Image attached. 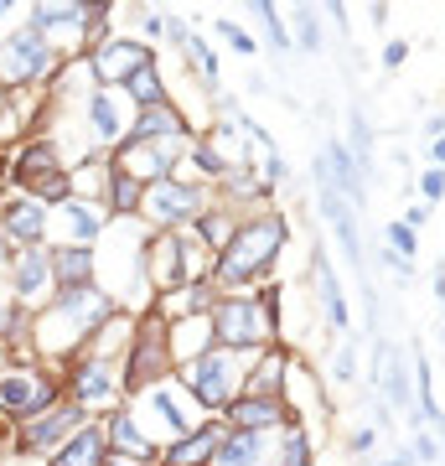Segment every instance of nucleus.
<instances>
[{
  "mask_svg": "<svg viewBox=\"0 0 445 466\" xmlns=\"http://www.w3.org/2000/svg\"><path fill=\"white\" fill-rule=\"evenodd\" d=\"M146 218H156V223H192V218H202V192L197 187H187V182H156L146 192Z\"/></svg>",
  "mask_w": 445,
  "mask_h": 466,
  "instance_id": "5",
  "label": "nucleus"
},
{
  "mask_svg": "<svg viewBox=\"0 0 445 466\" xmlns=\"http://www.w3.org/2000/svg\"><path fill=\"white\" fill-rule=\"evenodd\" d=\"M430 156H435V161H445V135H435V140H430Z\"/></svg>",
  "mask_w": 445,
  "mask_h": 466,
  "instance_id": "42",
  "label": "nucleus"
},
{
  "mask_svg": "<svg viewBox=\"0 0 445 466\" xmlns=\"http://www.w3.org/2000/svg\"><path fill=\"white\" fill-rule=\"evenodd\" d=\"M238 373H244V363H238L228 348H223V352H197L192 368H187V389H192L202 404H228L233 389L244 383Z\"/></svg>",
  "mask_w": 445,
  "mask_h": 466,
  "instance_id": "2",
  "label": "nucleus"
},
{
  "mask_svg": "<svg viewBox=\"0 0 445 466\" xmlns=\"http://www.w3.org/2000/svg\"><path fill=\"white\" fill-rule=\"evenodd\" d=\"M389 249H394L399 265H410V254H414V228H404V223H389Z\"/></svg>",
  "mask_w": 445,
  "mask_h": 466,
  "instance_id": "31",
  "label": "nucleus"
},
{
  "mask_svg": "<svg viewBox=\"0 0 445 466\" xmlns=\"http://www.w3.org/2000/svg\"><path fill=\"white\" fill-rule=\"evenodd\" d=\"M52 275L67 285V290H83L88 285V275H94V259H88V249H57L52 254Z\"/></svg>",
  "mask_w": 445,
  "mask_h": 466,
  "instance_id": "22",
  "label": "nucleus"
},
{
  "mask_svg": "<svg viewBox=\"0 0 445 466\" xmlns=\"http://www.w3.org/2000/svg\"><path fill=\"white\" fill-rule=\"evenodd\" d=\"M57 223H63V233L73 238V249H78L83 238H94V233L104 228L99 208H88V202H63V208H57Z\"/></svg>",
  "mask_w": 445,
  "mask_h": 466,
  "instance_id": "19",
  "label": "nucleus"
},
{
  "mask_svg": "<svg viewBox=\"0 0 445 466\" xmlns=\"http://www.w3.org/2000/svg\"><path fill=\"white\" fill-rule=\"evenodd\" d=\"M420 192H425L430 202H440V198H445V171H440V167L425 171V177H420Z\"/></svg>",
  "mask_w": 445,
  "mask_h": 466,
  "instance_id": "35",
  "label": "nucleus"
},
{
  "mask_svg": "<svg viewBox=\"0 0 445 466\" xmlns=\"http://www.w3.org/2000/svg\"><path fill=\"white\" fill-rule=\"evenodd\" d=\"M78 420H83L78 404H67V410H47V415L36 420V425H26V431H21V446H26V451L52 446V441H63V435L78 431Z\"/></svg>",
  "mask_w": 445,
  "mask_h": 466,
  "instance_id": "10",
  "label": "nucleus"
},
{
  "mask_svg": "<svg viewBox=\"0 0 445 466\" xmlns=\"http://www.w3.org/2000/svg\"><path fill=\"white\" fill-rule=\"evenodd\" d=\"M16 177H21V182L32 177V182H42L47 192H63V187H67L63 177H57V150H52V146H32V150H21Z\"/></svg>",
  "mask_w": 445,
  "mask_h": 466,
  "instance_id": "17",
  "label": "nucleus"
},
{
  "mask_svg": "<svg viewBox=\"0 0 445 466\" xmlns=\"http://www.w3.org/2000/svg\"><path fill=\"white\" fill-rule=\"evenodd\" d=\"M109 435H115V446L135 451V456H150V435H140L135 415H115V420H109Z\"/></svg>",
  "mask_w": 445,
  "mask_h": 466,
  "instance_id": "27",
  "label": "nucleus"
},
{
  "mask_svg": "<svg viewBox=\"0 0 445 466\" xmlns=\"http://www.w3.org/2000/svg\"><path fill=\"white\" fill-rule=\"evenodd\" d=\"M280 244H285L280 218H254V223H244V228H233L228 244L217 249V280L244 285V280H254V275H269Z\"/></svg>",
  "mask_w": 445,
  "mask_h": 466,
  "instance_id": "1",
  "label": "nucleus"
},
{
  "mask_svg": "<svg viewBox=\"0 0 445 466\" xmlns=\"http://www.w3.org/2000/svg\"><path fill=\"white\" fill-rule=\"evenodd\" d=\"M280 373H285V358L275 352V358H264L259 363V379H254V400H269L275 389H280Z\"/></svg>",
  "mask_w": 445,
  "mask_h": 466,
  "instance_id": "29",
  "label": "nucleus"
},
{
  "mask_svg": "<svg viewBox=\"0 0 445 466\" xmlns=\"http://www.w3.org/2000/svg\"><path fill=\"white\" fill-rule=\"evenodd\" d=\"M228 420L238 431H269V425H280V400H238Z\"/></svg>",
  "mask_w": 445,
  "mask_h": 466,
  "instance_id": "21",
  "label": "nucleus"
},
{
  "mask_svg": "<svg viewBox=\"0 0 445 466\" xmlns=\"http://www.w3.org/2000/svg\"><path fill=\"white\" fill-rule=\"evenodd\" d=\"M42 228H47V208L42 202H16V208H5V233L16 238V244H26V238H42Z\"/></svg>",
  "mask_w": 445,
  "mask_h": 466,
  "instance_id": "18",
  "label": "nucleus"
},
{
  "mask_svg": "<svg viewBox=\"0 0 445 466\" xmlns=\"http://www.w3.org/2000/svg\"><path fill=\"white\" fill-rule=\"evenodd\" d=\"M264 311H269V300H244L233 296L223 300L213 311V337L223 342V348H254V342H264Z\"/></svg>",
  "mask_w": 445,
  "mask_h": 466,
  "instance_id": "4",
  "label": "nucleus"
},
{
  "mask_svg": "<svg viewBox=\"0 0 445 466\" xmlns=\"http://www.w3.org/2000/svg\"><path fill=\"white\" fill-rule=\"evenodd\" d=\"M228 233V218H207V238H223Z\"/></svg>",
  "mask_w": 445,
  "mask_h": 466,
  "instance_id": "40",
  "label": "nucleus"
},
{
  "mask_svg": "<svg viewBox=\"0 0 445 466\" xmlns=\"http://www.w3.org/2000/svg\"><path fill=\"white\" fill-rule=\"evenodd\" d=\"M285 456H290L285 466H311V461H306V441H300V435H290V446H285Z\"/></svg>",
  "mask_w": 445,
  "mask_h": 466,
  "instance_id": "38",
  "label": "nucleus"
},
{
  "mask_svg": "<svg viewBox=\"0 0 445 466\" xmlns=\"http://www.w3.org/2000/svg\"><path fill=\"white\" fill-rule=\"evenodd\" d=\"M171 161H177V146H140V140H130L119 171H125V177H156V182H166Z\"/></svg>",
  "mask_w": 445,
  "mask_h": 466,
  "instance_id": "14",
  "label": "nucleus"
},
{
  "mask_svg": "<svg viewBox=\"0 0 445 466\" xmlns=\"http://www.w3.org/2000/svg\"><path fill=\"white\" fill-rule=\"evenodd\" d=\"M379 383H383V400L394 410H410V373H404V358L394 352V342L379 348Z\"/></svg>",
  "mask_w": 445,
  "mask_h": 466,
  "instance_id": "15",
  "label": "nucleus"
},
{
  "mask_svg": "<svg viewBox=\"0 0 445 466\" xmlns=\"http://www.w3.org/2000/svg\"><path fill=\"white\" fill-rule=\"evenodd\" d=\"M217 32H223V42H228L238 57H248V52H254V36H248L244 26H233V21H217Z\"/></svg>",
  "mask_w": 445,
  "mask_h": 466,
  "instance_id": "33",
  "label": "nucleus"
},
{
  "mask_svg": "<svg viewBox=\"0 0 445 466\" xmlns=\"http://www.w3.org/2000/svg\"><path fill=\"white\" fill-rule=\"evenodd\" d=\"M414 451H420V461H435V441H430V435H420V446Z\"/></svg>",
  "mask_w": 445,
  "mask_h": 466,
  "instance_id": "41",
  "label": "nucleus"
},
{
  "mask_svg": "<svg viewBox=\"0 0 445 466\" xmlns=\"http://www.w3.org/2000/svg\"><path fill=\"white\" fill-rule=\"evenodd\" d=\"M166 352H171V337H166L161 321H146L140 337H135V358H130V389H146V379H156L166 368Z\"/></svg>",
  "mask_w": 445,
  "mask_h": 466,
  "instance_id": "7",
  "label": "nucleus"
},
{
  "mask_svg": "<svg viewBox=\"0 0 445 466\" xmlns=\"http://www.w3.org/2000/svg\"><path fill=\"white\" fill-rule=\"evenodd\" d=\"M425 218H430V208H410V213H404V228H420Z\"/></svg>",
  "mask_w": 445,
  "mask_h": 466,
  "instance_id": "39",
  "label": "nucleus"
},
{
  "mask_svg": "<svg viewBox=\"0 0 445 466\" xmlns=\"http://www.w3.org/2000/svg\"><path fill=\"white\" fill-rule=\"evenodd\" d=\"M352 373H358V352H352V342H347V348L337 352V383H352Z\"/></svg>",
  "mask_w": 445,
  "mask_h": 466,
  "instance_id": "36",
  "label": "nucleus"
},
{
  "mask_svg": "<svg viewBox=\"0 0 445 466\" xmlns=\"http://www.w3.org/2000/svg\"><path fill=\"white\" fill-rule=\"evenodd\" d=\"M254 16L264 21V32H269V42H275V52H290V36H285V21L275 16V5H264V0H259V5H254Z\"/></svg>",
  "mask_w": 445,
  "mask_h": 466,
  "instance_id": "30",
  "label": "nucleus"
},
{
  "mask_svg": "<svg viewBox=\"0 0 445 466\" xmlns=\"http://www.w3.org/2000/svg\"><path fill=\"white\" fill-rule=\"evenodd\" d=\"M47 400H52V383L36 379V373H5V379H0V410H5V415L42 410Z\"/></svg>",
  "mask_w": 445,
  "mask_h": 466,
  "instance_id": "8",
  "label": "nucleus"
},
{
  "mask_svg": "<svg viewBox=\"0 0 445 466\" xmlns=\"http://www.w3.org/2000/svg\"><path fill=\"white\" fill-rule=\"evenodd\" d=\"M42 67H47V36L32 32V26H21V32L5 42V52H0V78H5V84H26Z\"/></svg>",
  "mask_w": 445,
  "mask_h": 466,
  "instance_id": "6",
  "label": "nucleus"
},
{
  "mask_svg": "<svg viewBox=\"0 0 445 466\" xmlns=\"http://www.w3.org/2000/svg\"><path fill=\"white\" fill-rule=\"evenodd\" d=\"M140 67H150V52L140 47V42H104V47L94 52V73H99V78H130Z\"/></svg>",
  "mask_w": 445,
  "mask_h": 466,
  "instance_id": "9",
  "label": "nucleus"
},
{
  "mask_svg": "<svg viewBox=\"0 0 445 466\" xmlns=\"http://www.w3.org/2000/svg\"><path fill=\"white\" fill-rule=\"evenodd\" d=\"M115 373H109V363H88V368H78V379H73V404H109L115 400Z\"/></svg>",
  "mask_w": 445,
  "mask_h": 466,
  "instance_id": "16",
  "label": "nucleus"
},
{
  "mask_svg": "<svg viewBox=\"0 0 445 466\" xmlns=\"http://www.w3.org/2000/svg\"><path fill=\"white\" fill-rule=\"evenodd\" d=\"M383 466H410V456H394V461H383Z\"/></svg>",
  "mask_w": 445,
  "mask_h": 466,
  "instance_id": "44",
  "label": "nucleus"
},
{
  "mask_svg": "<svg viewBox=\"0 0 445 466\" xmlns=\"http://www.w3.org/2000/svg\"><path fill=\"white\" fill-rule=\"evenodd\" d=\"M104 311H109V300H104L94 285H83V290H63V300H57V311L47 317L42 337H47L52 348H57V332H67L63 342H78L94 321H104Z\"/></svg>",
  "mask_w": 445,
  "mask_h": 466,
  "instance_id": "3",
  "label": "nucleus"
},
{
  "mask_svg": "<svg viewBox=\"0 0 445 466\" xmlns=\"http://www.w3.org/2000/svg\"><path fill=\"white\" fill-rule=\"evenodd\" d=\"M404 57H410V42H389V47H383V67H399Z\"/></svg>",
  "mask_w": 445,
  "mask_h": 466,
  "instance_id": "37",
  "label": "nucleus"
},
{
  "mask_svg": "<svg viewBox=\"0 0 445 466\" xmlns=\"http://www.w3.org/2000/svg\"><path fill=\"white\" fill-rule=\"evenodd\" d=\"M296 32H300V47H306V52L321 47V21H316L311 11H296Z\"/></svg>",
  "mask_w": 445,
  "mask_h": 466,
  "instance_id": "32",
  "label": "nucleus"
},
{
  "mask_svg": "<svg viewBox=\"0 0 445 466\" xmlns=\"http://www.w3.org/2000/svg\"><path fill=\"white\" fill-rule=\"evenodd\" d=\"M88 125H94V140H119V135H125L119 104L109 99V94H94V99H88Z\"/></svg>",
  "mask_w": 445,
  "mask_h": 466,
  "instance_id": "24",
  "label": "nucleus"
},
{
  "mask_svg": "<svg viewBox=\"0 0 445 466\" xmlns=\"http://www.w3.org/2000/svg\"><path fill=\"white\" fill-rule=\"evenodd\" d=\"M213 461L217 466H259V461H269V431H238V435H228V441L217 446Z\"/></svg>",
  "mask_w": 445,
  "mask_h": 466,
  "instance_id": "11",
  "label": "nucleus"
},
{
  "mask_svg": "<svg viewBox=\"0 0 445 466\" xmlns=\"http://www.w3.org/2000/svg\"><path fill=\"white\" fill-rule=\"evenodd\" d=\"M109 466H130V456H109Z\"/></svg>",
  "mask_w": 445,
  "mask_h": 466,
  "instance_id": "43",
  "label": "nucleus"
},
{
  "mask_svg": "<svg viewBox=\"0 0 445 466\" xmlns=\"http://www.w3.org/2000/svg\"><path fill=\"white\" fill-rule=\"evenodd\" d=\"M47 275H52V259L47 254H36V249H26L16 259V290H21V300H42V290H47Z\"/></svg>",
  "mask_w": 445,
  "mask_h": 466,
  "instance_id": "20",
  "label": "nucleus"
},
{
  "mask_svg": "<svg viewBox=\"0 0 445 466\" xmlns=\"http://www.w3.org/2000/svg\"><path fill=\"white\" fill-rule=\"evenodd\" d=\"M125 84H130V99H140L146 109L166 104V94H161V73H156V63H150V67H140V73H130Z\"/></svg>",
  "mask_w": 445,
  "mask_h": 466,
  "instance_id": "26",
  "label": "nucleus"
},
{
  "mask_svg": "<svg viewBox=\"0 0 445 466\" xmlns=\"http://www.w3.org/2000/svg\"><path fill=\"white\" fill-rule=\"evenodd\" d=\"M52 466H104V435L99 431L73 435V446L57 451V461H52Z\"/></svg>",
  "mask_w": 445,
  "mask_h": 466,
  "instance_id": "23",
  "label": "nucleus"
},
{
  "mask_svg": "<svg viewBox=\"0 0 445 466\" xmlns=\"http://www.w3.org/2000/svg\"><path fill=\"white\" fill-rule=\"evenodd\" d=\"M207 456H217V431H197L192 441H182V446H171L166 466H202Z\"/></svg>",
  "mask_w": 445,
  "mask_h": 466,
  "instance_id": "25",
  "label": "nucleus"
},
{
  "mask_svg": "<svg viewBox=\"0 0 445 466\" xmlns=\"http://www.w3.org/2000/svg\"><path fill=\"white\" fill-rule=\"evenodd\" d=\"M316 275H321V300H327V317L342 327L347 321V306H342V290H337V275H331V265L321 259V249H316Z\"/></svg>",
  "mask_w": 445,
  "mask_h": 466,
  "instance_id": "28",
  "label": "nucleus"
},
{
  "mask_svg": "<svg viewBox=\"0 0 445 466\" xmlns=\"http://www.w3.org/2000/svg\"><path fill=\"white\" fill-rule=\"evenodd\" d=\"M135 140H140V146H182V115H177V109H166V104H156V109L140 115Z\"/></svg>",
  "mask_w": 445,
  "mask_h": 466,
  "instance_id": "13",
  "label": "nucleus"
},
{
  "mask_svg": "<svg viewBox=\"0 0 445 466\" xmlns=\"http://www.w3.org/2000/svg\"><path fill=\"white\" fill-rule=\"evenodd\" d=\"M146 410H156V420H161L171 435H192V410H187L182 400H177V389H166V383H150L146 389Z\"/></svg>",
  "mask_w": 445,
  "mask_h": 466,
  "instance_id": "12",
  "label": "nucleus"
},
{
  "mask_svg": "<svg viewBox=\"0 0 445 466\" xmlns=\"http://www.w3.org/2000/svg\"><path fill=\"white\" fill-rule=\"evenodd\" d=\"M192 57H197V67H202V78H207V84H217V57L207 47H202L197 36H192Z\"/></svg>",
  "mask_w": 445,
  "mask_h": 466,
  "instance_id": "34",
  "label": "nucleus"
}]
</instances>
